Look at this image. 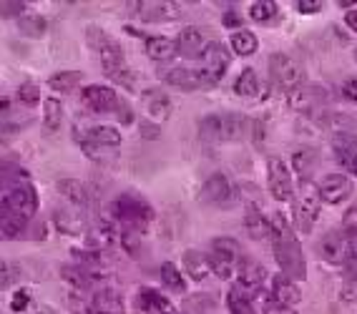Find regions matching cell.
<instances>
[{"instance_id": "6da1fadb", "label": "cell", "mask_w": 357, "mask_h": 314, "mask_svg": "<svg viewBox=\"0 0 357 314\" xmlns=\"http://www.w3.org/2000/svg\"><path fill=\"white\" fill-rule=\"evenodd\" d=\"M272 249H275L277 267L284 276L302 282L307 276L305 254H302L300 239L294 237V229L282 214H275L272 219Z\"/></svg>"}, {"instance_id": "7a4b0ae2", "label": "cell", "mask_w": 357, "mask_h": 314, "mask_svg": "<svg viewBox=\"0 0 357 314\" xmlns=\"http://www.w3.org/2000/svg\"><path fill=\"white\" fill-rule=\"evenodd\" d=\"M36 212H38V194H36L31 176L23 168L10 171V166H6V173H3V214L28 221L36 217Z\"/></svg>"}, {"instance_id": "3957f363", "label": "cell", "mask_w": 357, "mask_h": 314, "mask_svg": "<svg viewBox=\"0 0 357 314\" xmlns=\"http://www.w3.org/2000/svg\"><path fill=\"white\" fill-rule=\"evenodd\" d=\"M89 43L98 51V61H101V68L106 76L114 78L116 84L121 86H134L136 76L128 68L121 45L116 43V40H111L109 36H103V31L96 26L89 28Z\"/></svg>"}, {"instance_id": "277c9868", "label": "cell", "mask_w": 357, "mask_h": 314, "mask_svg": "<svg viewBox=\"0 0 357 314\" xmlns=\"http://www.w3.org/2000/svg\"><path fill=\"white\" fill-rule=\"evenodd\" d=\"M114 217L121 221V229H136L144 234L153 221V209L146 199H141L139 194L128 191L114 201Z\"/></svg>"}, {"instance_id": "5b68a950", "label": "cell", "mask_w": 357, "mask_h": 314, "mask_svg": "<svg viewBox=\"0 0 357 314\" xmlns=\"http://www.w3.org/2000/svg\"><path fill=\"white\" fill-rule=\"evenodd\" d=\"M247 126H249V121L244 118V116L217 113V116H206L204 121L199 123V134H202V139L209 143L236 141V139H242L244 136Z\"/></svg>"}, {"instance_id": "8992f818", "label": "cell", "mask_w": 357, "mask_h": 314, "mask_svg": "<svg viewBox=\"0 0 357 314\" xmlns=\"http://www.w3.org/2000/svg\"><path fill=\"white\" fill-rule=\"evenodd\" d=\"M319 186L312 179H300L297 191H294V226L302 234H310V229L314 226L319 217Z\"/></svg>"}, {"instance_id": "52a82bcc", "label": "cell", "mask_w": 357, "mask_h": 314, "mask_svg": "<svg viewBox=\"0 0 357 314\" xmlns=\"http://www.w3.org/2000/svg\"><path fill=\"white\" fill-rule=\"evenodd\" d=\"M269 81L282 93H294L305 86V68L300 61H294L287 53H275L269 56Z\"/></svg>"}, {"instance_id": "ba28073f", "label": "cell", "mask_w": 357, "mask_h": 314, "mask_svg": "<svg viewBox=\"0 0 357 314\" xmlns=\"http://www.w3.org/2000/svg\"><path fill=\"white\" fill-rule=\"evenodd\" d=\"M229 63H231V51L227 45L219 43V40L206 45V51L202 53V68H199V73L204 76V84L206 86L219 84L222 76L227 73V68H229Z\"/></svg>"}, {"instance_id": "9c48e42d", "label": "cell", "mask_w": 357, "mask_h": 314, "mask_svg": "<svg viewBox=\"0 0 357 314\" xmlns=\"http://www.w3.org/2000/svg\"><path fill=\"white\" fill-rule=\"evenodd\" d=\"M267 186L272 199L277 201H289L294 196V181L292 171L280 156H269L267 159Z\"/></svg>"}, {"instance_id": "30bf717a", "label": "cell", "mask_w": 357, "mask_h": 314, "mask_svg": "<svg viewBox=\"0 0 357 314\" xmlns=\"http://www.w3.org/2000/svg\"><path fill=\"white\" fill-rule=\"evenodd\" d=\"M350 244L352 239L344 234V231H327L325 237L319 239L317 244V254L322 262L327 264H344L347 259V251H350Z\"/></svg>"}, {"instance_id": "8fae6325", "label": "cell", "mask_w": 357, "mask_h": 314, "mask_svg": "<svg viewBox=\"0 0 357 314\" xmlns=\"http://www.w3.org/2000/svg\"><path fill=\"white\" fill-rule=\"evenodd\" d=\"M199 199L209 206H229L234 201V186L224 173H214L204 181Z\"/></svg>"}, {"instance_id": "7c38bea8", "label": "cell", "mask_w": 357, "mask_h": 314, "mask_svg": "<svg viewBox=\"0 0 357 314\" xmlns=\"http://www.w3.org/2000/svg\"><path fill=\"white\" fill-rule=\"evenodd\" d=\"M81 101L83 106L93 113H114L121 101L116 96V91L109 88V86H89V88L81 91Z\"/></svg>"}, {"instance_id": "4fadbf2b", "label": "cell", "mask_w": 357, "mask_h": 314, "mask_svg": "<svg viewBox=\"0 0 357 314\" xmlns=\"http://www.w3.org/2000/svg\"><path fill=\"white\" fill-rule=\"evenodd\" d=\"M131 8H139L136 15L146 23H164V20H176L184 13L178 3H166V0H153V3H136Z\"/></svg>"}, {"instance_id": "5bb4252c", "label": "cell", "mask_w": 357, "mask_h": 314, "mask_svg": "<svg viewBox=\"0 0 357 314\" xmlns=\"http://www.w3.org/2000/svg\"><path fill=\"white\" fill-rule=\"evenodd\" d=\"M317 186H319V196H322V201H325V204H332V206L342 204L352 191V184L344 173H327Z\"/></svg>"}, {"instance_id": "9a60e30c", "label": "cell", "mask_w": 357, "mask_h": 314, "mask_svg": "<svg viewBox=\"0 0 357 314\" xmlns=\"http://www.w3.org/2000/svg\"><path fill=\"white\" fill-rule=\"evenodd\" d=\"M272 299H275V304L280 309H292L300 304L302 299V292L300 287L294 284V279H289V276L284 274H277L275 279H272Z\"/></svg>"}, {"instance_id": "2e32d148", "label": "cell", "mask_w": 357, "mask_h": 314, "mask_svg": "<svg viewBox=\"0 0 357 314\" xmlns=\"http://www.w3.org/2000/svg\"><path fill=\"white\" fill-rule=\"evenodd\" d=\"M89 314H126L123 309V299L116 295L114 289H98L89 297Z\"/></svg>"}, {"instance_id": "e0dca14e", "label": "cell", "mask_w": 357, "mask_h": 314, "mask_svg": "<svg viewBox=\"0 0 357 314\" xmlns=\"http://www.w3.org/2000/svg\"><path fill=\"white\" fill-rule=\"evenodd\" d=\"M141 109L146 111V116L151 121L164 123V121H169V116H172V98L166 96V93H161V91H144Z\"/></svg>"}, {"instance_id": "ac0fdd59", "label": "cell", "mask_w": 357, "mask_h": 314, "mask_svg": "<svg viewBox=\"0 0 357 314\" xmlns=\"http://www.w3.org/2000/svg\"><path fill=\"white\" fill-rule=\"evenodd\" d=\"M332 148H335V159L342 164L344 168H355L357 164V136L350 131H337L332 139Z\"/></svg>"}, {"instance_id": "d6986e66", "label": "cell", "mask_w": 357, "mask_h": 314, "mask_svg": "<svg viewBox=\"0 0 357 314\" xmlns=\"http://www.w3.org/2000/svg\"><path fill=\"white\" fill-rule=\"evenodd\" d=\"M161 78H164V84L174 86L178 91H197L206 86L204 76L199 71H192V68H169V71L161 73Z\"/></svg>"}, {"instance_id": "ffe728a7", "label": "cell", "mask_w": 357, "mask_h": 314, "mask_svg": "<svg viewBox=\"0 0 357 314\" xmlns=\"http://www.w3.org/2000/svg\"><path fill=\"white\" fill-rule=\"evenodd\" d=\"M244 229H247V234L252 239L261 242V239L272 237V219L264 217V212H261L259 206L249 204L247 214H244Z\"/></svg>"}, {"instance_id": "44dd1931", "label": "cell", "mask_w": 357, "mask_h": 314, "mask_svg": "<svg viewBox=\"0 0 357 314\" xmlns=\"http://www.w3.org/2000/svg\"><path fill=\"white\" fill-rule=\"evenodd\" d=\"M136 304H139V309L144 314H176V309H174L172 301L166 299L164 295H159V292H153V289H149V287L139 289Z\"/></svg>"}, {"instance_id": "7402d4cb", "label": "cell", "mask_w": 357, "mask_h": 314, "mask_svg": "<svg viewBox=\"0 0 357 314\" xmlns=\"http://www.w3.org/2000/svg\"><path fill=\"white\" fill-rule=\"evenodd\" d=\"M264 279H267V269H264L259 262H255V259H242V262H239L236 282L242 284V287H247V289L255 292V289H261Z\"/></svg>"}, {"instance_id": "603a6c76", "label": "cell", "mask_w": 357, "mask_h": 314, "mask_svg": "<svg viewBox=\"0 0 357 314\" xmlns=\"http://www.w3.org/2000/svg\"><path fill=\"white\" fill-rule=\"evenodd\" d=\"M176 45H178V56L184 58H202V53L206 51L204 36H202L199 28H184V31L178 33Z\"/></svg>"}, {"instance_id": "cb8c5ba5", "label": "cell", "mask_w": 357, "mask_h": 314, "mask_svg": "<svg viewBox=\"0 0 357 314\" xmlns=\"http://www.w3.org/2000/svg\"><path fill=\"white\" fill-rule=\"evenodd\" d=\"M181 262H184V272L192 276L194 282H202V279H206V276H209V272H211L209 254H202V251H197V249H186Z\"/></svg>"}, {"instance_id": "d4e9b609", "label": "cell", "mask_w": 357, "mask_h": 314, "mask_svg": "<svg viewBox=\"0 0 357 314\" xmlns=\"http://www.w3.org/2000/svg\"><path fill=\"white\" fill-rule=\"evenodd\" d=\"M176 53H178L176 40L166 38V36H151V38H146V56L151 58V61L166 63V61H172Z\"/></svg>"}, {"instance_id": "484cf974", "label": "cell", "mask_w": 357, "mask_h": 314, "mask_svg": "<svg viewBox=\"0 0 357 314\" xmlns=\"http://www.w3.org/2000/svg\"><path fill=\"white\" fill-rule=\"evenodd\" d=\"M53 224L61 234H83L86 231V221L78 212H68V209H56L53 212Z\"/></svg>"}, {"instance_id": "4316f807", "label": "cell", "mask_w": 357, "mask_h": 314, "mask_svg": "<svg viewBox=\"0 0 357 314\" xmlns=\"http://www.w3.org/2000/svg\"><path fill=\"white\" fill-rule=\"evenodd\" d=\"M227 307H229V314H252V289L236 282L227 292Z\"/></svg>"}, {"instance_id": "83f0119b", "label": "cell", "mask_w": 357, "mask_h": 314, "mask_svg": "<svg viewBox=\"0 0 357 314\" xmlns=\"http://www.w3.org/2000/svg\"><path fill=\"white\" fill-rule=\"evenodd\" d=\"M322 98V88H314V86H302L294 93H289L287 101L294 111H312L317 106V101Z\"/></svg>"}, {"instance_id": "f1b7e54d", "label": "cell", "mask_w": 357, "mask_h": 314, "mask_svg": "<svg viewBox=\"0 0 357 314\" xmlns=\"http://www.w3.org/2000/svg\"><path fill=\"white\" fill-rule=\"evenodd\" d=\"M61 123H63V103L51 96L43 103V131L48 136L56 134L61 129Z\"/></svg>"}, {"instance_id": "f546056e", "label": "cell", "mask_w": 357, "mask_h": 314, "mask_svg": "<svg viewBox=\"0 0 357 314\" xmlns=\"http://www.w3.org/2000/svg\"><path fill=\"white\" fill-rule=\"evenodd\" d=\"M81 151L86 154V159H91L93 164H101V166H114L116 161H119V148H111V146L81 143Z\"/></svg>"}, {"instance_id": "4dcf8cb0", "label": "cell", "mask_w": 357, "mask_h": 314, "mask_svg": "<svg viewBox=\"0 0 357 314\" xmlns=\"http://www.w3.org/2000/svg\"><path fill=\"white\" fill-rule=\"evenodd\" d=\"M56 189L63 194L70 204H76V206L89 204V189H86L81 181H76V179H61L56 184Z\"/></svg>"}, {"instance_id": "1f68e13d", "label": "cell", "mask_w": 357, "mask_h": 314, "mask_svg": "<svg viewBox=\"0 0 357 314\" xmlns=\"http://www.w3.org/2000/svg\"><path fill=\"white\" fill-rule=\"evenodd\" d=\"M18 31L23 33L26 38H40V36H45V31H48V20L38 13L23 15V18L18 20Z\"/></svg>"}, {"instance_id": "d6a6232c", "label": "cell", "mask_w": 357, "mask_h": 314, "mask_svg": "<svg viewBox=\"0 0 357 314\" xmlns=\"http://www.w3.org/2000/svg\"><path fill=\"white\" fill-rule=\"evenodd\" d=\"M234 91L244 98L259 96V78H257L255 68H244V71L239 73V78H236V84H234Z\"/></svg>"}, {"instance_id": "836d02e7", "label": "cell", "mask_w": 357, "mask_h": 314, "mask_svg": "<svg viewBox=\"0 0 357 314\" xmlns=\"http://www.w3.org/2000/svg\"><path fill=\"white\" fill-rule=\"evenodd\" d=\"M81 78H83L81 71H58L48 78V86H51L53 91H61V93H70L73 88H78Z\"/></svg>"}, {"instance_id": "e575fe53", "label": "cell", "mask_w": 357, "mask_h": 314, "mask_svg": "<svg viewBox=\"0 0 357 314\" xmlns=\"http://www.w3.org/2000/svg\"><path fill=\"white\" fill-rule=\"evenodd\" d=\"M209 264H211V272H214L219 279H231V276H234V272L239 269L234 257H227V254H219V251H211Z\"/></svg>"}, {"instance_id": "d590c367", "label": "cell", "mask_w": 357, "mask_h": 314, "mask_svg": "<svg viewBox=\"0 0 357 314\" xmlns=\"http://www.w3.org/2000/svg\"><path fill=\"white\" fill-rule=\"evenodd\" d=\"M257 48H259V40H257L255 33L236 31L234 36H231V51H234L236 56H252Z\"/></svg>"}, {"instance_id": "8d00e7d4", "label": "cell", "mask_w": 357, "mask_h": 314, "mask_svg": "<svg viewBox=\"0 0 357 314\" xmlns=\"http://www.w3.org/2000/svg\"><path fill=\"white\" fill-rule=\"evenodd\" d=\"M277 13H280V6L272 3V0H257L249 6V18L255 20V23H269V20H275Z\"/></svg>"}, {"instance_id": "74e56055", "label": "cell", "mask_w": 357, "mask_h": 314, "mask_svg": "<svg viewBox=\"0 0 357 314\" xmlns=\"http://www.w3.org/2000/svg\"><path fill=\"white\" fill-rule=\"evenodd\" d=\"M159 274H161V284H164L166 289H172V292H184V289H186L184 276H181V272H178L172 262L161 264Z\"/></svg>"}, {"instance_id": "f35d334b", "label": "cell", "mask_w": 357, "mask_h": 314, "mask_svg": "<svg viewBox=\"0 0 357 314\" xmlns=\"http://www.w3.org/2000/svg\"><path fill=\"white\" fill-rule=\"evenodd\" d=\"M292 164H294V171L300 173V179H310L307 173L312 171V166L317 164V154H314L312 148H300V151H294Z\"/></svg>"}, {"instance_id": "ab89813d", "label": "cell", "mask_w": 357, "mask_h": 314, "mask_svg": "<svg viewBox=\"0 0 357 314\" xmlns=\"http://www.w3.org/2000/svg\"><path fill=\"white\" fill-rule=\"evenodd\" d=\"M275 299H272V292L267 289H255L252 292V314H272L275 309Z\"/></svg>"}, {"instance_id": "60d3db41", "label": "cell", "mask_w": 357, "mask_h": 314, "mask_svg": "<svg viewBox=\"0 0 357 314\" xmlns=\"http://www.w3.org/2000/svg\"><path fill=\"white\" fill-rule=\"evenodd\" d=\"M211 251H219V254H227V257L239 259V251H242V246H239V242H236V239L219 237V239H214V242H211Z\"/></svg>"}, {"instance_id": "b9f144b4", "label": "cell", "mask_w": 357, "mask_h": 314, "mask_svg": "<svg viewBox=\"0 0 357 314\" xmlns=\"http://www.w3.org/2000/svg\"><path fill=\"white\" fill-rule=\"evenodd\" d=\"M0 219H3V237L6 239L20 237V231L26 229V224H28V221H23V219H18V217H10V214H0Z\"/></svg>"}, {"instance_id": "7bdbcfd3", "label": "cell", "mask_w": 357, "mask_h": 314, "mask_svg": "<svg viewBox=\"0 0 357 314\" xmlns=\"http://www.w3.org/2000/svg\"><path fill=\"white\" fill-rule=\"evenodd\" d=\"M18 98L23 106H36L40 101V88L38 84H33V81H26V84H20L18 88Z\"/></svg>"}, {"instance_id": "ee69618b", "label": "cell", "mask_w": 357, "mask_h": 314, "mask_svg": "<svg viewBox=\"0 0 357 314\" xmlns=\"http://www.w3.org/2000/svg\"><path fill=\"white\" fill-rule=\"evenodd\" d=\"M344 279L347 282H357V239L350 244V251H347V259H344Z\"/></svg>"}, {"instance_id": "f6af8a7d", "label": "cell", "mask_w": 357, "mask_h": 314, "mask_svg": "<svg viewBox=\"0 0 357 314\" xmlns=\"http://www.w3.org/2000/svg\"><path fill=\"white\" fill-rule=\"evenodd\" d=\"M119 242L126 246L131 254L134 251H139V246H141V231H136V229H121L119 231Z\"/></svg>"}, {"instance_id": "bcb514c9", "label": "cell", "mask_w": 357, "mask_h": 314, "mask_svg": "<svg viewBox=\"0 0 357 314\" xmlns=\"http://www.w3.org/2000/svg\"><path fill=\"white\" fill-rule=\"evenodd\" d=\"M342 231L355 242L357 239V206H350L342 217Z\"/></svg>"}, {"instance_id": "7dc6e473", "label": "cell", "mask_w": 357, "mask_h": 314, "mask_svg": "<svg viewBox=\"0 0 357 314\" xmlns=\"http://www.w3.org/2000/svg\"><path fill=\"white\" fill-rule=\"evenodd\" d=\"M28 304H31V295H28L26 289L13 292V299H10V309H13V312H26Z\"/></svg>"}, {"instance_id": "c3c4849f", "label": "cell", "mask_w": 357, "mask_h": 314, "mask_svg": "<svg viewBox=\"0 0 357 314\" xmlns=\"http://www.w3.org/2000/svg\"><path fill=\"white\" fill-rule=\"evenodd\" d=\"M294 8L305 15H312V13H319V10H322V3H319V0H297Z\"/></svg>"}, {"instance_id": "681fc988", "label": "cell", "mask_w": 357, "mask_h": 314, "mask_svg": "<svg viewBox=\"0 0 357 314\" xmlns=\"http://www.w3.org/2000/svg\"><path fill=\"white\" fill-rule=\"evenodd\" d=\"M0 8H3V18H10V15H20V10L26 8V3H18V0H15V3H10V0H3V3H0Z\"/></svg>"}, {"instance_id": "f907efd6", "label": "cell", "mask_w": 357, "mask_h": 314, "mask_svg": "<svg viewBox=\"0 0 357 314\" xmlns=\"http://www.w3.org/2000/svg\"><path fill=\"white\" fill-rule=\"evenodd\" d=\"M342 96L344 98H350V101L357 103V76L355 78H347L342 86Z\"/></svg>"}, {"instance_id": "816d5d0a", "label": "cell", "mask_w": 357, "mask_h": 314, "mask_svg": "<svg viewBox=\"0 0 357 314\" xmlns=\"http://www.w3.org/2000/svg\"><path fill=\"white\" fill-rule=\"evenodd\" d=\"M222 23L227 28H239V31H242V15L234 13V10H227V13H224V18H222Z\"/></svg>"}, {"instance_id": "f5cc1de1", "label": "cell", "mask_w": 357, "mask_h": 314, "mask_svg": "<svg viewBox=\"0 0 357 314\" xmlns=\"http://www.w3.org/2000/svg\"><path fill=\"white\" fill-rule=\"evenodd\" d=\"M141 134H144V139H156L159 136V126H151V121H144L141 123Z\"/></svg>"}, {"instance_id": "db71d44e", "label": "cell", "mask_w": 357, "mask_h": 314, "mask_svg": "<svg viewBox=\"0 0 357 314\" xmlns=\"http://www.w3.org/2000/svg\"><path fill=\"white\" fill-rule=\"evenodd\" d=\"M344 23H347V28H350V31L357 33V10H350V13L344 15Z\"/></svg>"}, {"instance_id": "11a10c76", "label": "cell", "mask_w": 357, "mask_h": 314, "mask_svg": "<svg viewBox=\"0 0 357 314\" xmlns=\"http://www.w3.org/2000/svg\"><path fill=\"white\" fill-rule=\"evenodd\" d=\"M38 314H58V312H53L51 307H40V309H38Z\"/></svg>"}, {"instance_id": "9f6ffc18", "label": "cell", "mask_w": 357, "mask_h": 314, "mask_svg": "<svg viewBox=\"0 0 357 314\" xmlns=\"http://www.w3.org/2000/svg\"><path fill=\"white\" fill-rule=\"evenodd\" d=\"M340 6H342V8H350V6H355V0H340Z\"/></svg>"}, {"instance_id": "6f0895ef", "label": "cell", "mask_w": 357, "mask_h": 314, "mask_svg": "<svg viewBox=\"0 0 357 314\" xmlns=\"http://www.w3.org/2000/svg\"><path fill=\"white\" fill-rule=\"evenodd\" d=\"M355 61H357V48H355Z\"/></svg>"}, {"instance_id": "680465c9", "label": "cell", "mask_w": 357, "mask_h": 314, "mask_svg": "<svg viewBox=\"0 0 357 314\" xmlns=\"http://www.w3.org/2000/svg\"><path fill=\"white\" fill-rule=\"evenodd\" d=\"M355 173H357V164H355Z\"/></svg>"}, {"instance_id": "91938a15", "label": "cell", "mask_w": 357, "mask_h": 314, "mask_svg": "<svg viewBox=\"0 0 357 314\" xmlns=\"http://www.w3.org/2000/svg\"><path fill=\"white\" fill-rule=\"evenodd\" d=\"M287 314H292V312H287Z\"/></svg>"}]
</instances>
